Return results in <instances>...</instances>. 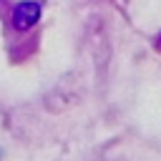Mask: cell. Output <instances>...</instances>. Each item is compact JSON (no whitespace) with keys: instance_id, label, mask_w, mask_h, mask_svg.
I'll use <instances>...</instances> for the list:
<instances>
[{"instance_id":"cell-1","label":"cell","mask_w":161,"mask_h":161,"mask_svg":"<svg viewBox=\"0 0 161 161\" xmlns=\"http://www.w3.org/2000/svg\"><path fill=\"white\" fill-rule=\"evenodd\" d=\"M38 15H40V5L38 3H20L15 8V13H13V23H15V28L28 30L38 20Z\"/></svg>"}]
</instances>
